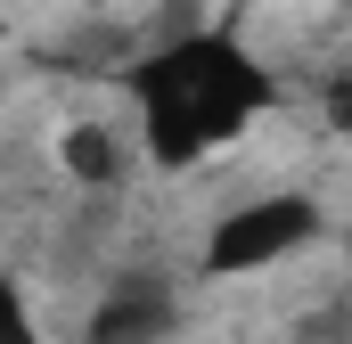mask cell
<instances>
[{
  "label": "cell",
  "instance_id": "3",
  "mask_svg": "<svg viewBox=\"0 0 352 344\" xmlns=\"http://www.w3.org/2000/svg\"><path fill=\"white\" fill-rule=\"evenodd\" d=\"M180 295H188V287H180L173 270H156V262H115V270L90 287V303H82V344H173L180 320H188Z\"/></svg>",
  "mask_w": 352,
  "mask_h": 344
},
{
  "label": "cell",
  "instance_id": "1",
  "mask_svg": "<svg viewBox=\"0 0 352 344\" xmlns=\"http://www.w3.org/2000/svg\"><path fill=\"white\" fill-rule=\"evenodd\" d=\"M278 98H287V74L238 25H213V17L140 41L115 66V115L131 131V156L140 172H164V180L230 164L278 115Z\"/></svg>",
  "mask_w": 352,
  "mask_h": 344
},
{
  "label": "cell",
  "instance_id": "4",
  "mask_svg": "<svg viewBox=\"0 0 352 344\" xmlns=\"http://www.w3.org/2000/svg\"><path fill=\"white\" fill-rule=\"evenodd\" d=\"M50 164H58V180H66V197H123V189L140 180L131 131H123L115 107H82V115H66L58 140H50Z\"/></svg>",
  "mask_w": 352,
  "mask_h": 344
},
{
  "label": "cell",
  "instance_id": "5",
  "mask_svg": "<svg viewBox=\"0 0 352 344\" xmlns=\"http://www.w3.org/2000/svg\"><path fill=\"white\" fill-rule=\"evenodd\" d=\"M0 344H50V320H41V295L25 270H0Z\"/></svg>",
  "mask_w": 352,
  "mask_h": 344
},
{
  "label": "cell",
  "instance_id": "2",
  "mask_svg": "<svg viewBox=\"0 0 352 344\" xmlns=\"http://www.w3.org/2000/svg\"><path fill=\"white\" fill-rule=\"evenodd\" d=\"M336 238V213L320 189L303 180H270V189H246L238 205H221L197 246H188V279L197 287H246V279H278L303 255H320Z\"/></svg>",
  "mask_w": 352,
  "mask_h": 344
}]
</instances>
